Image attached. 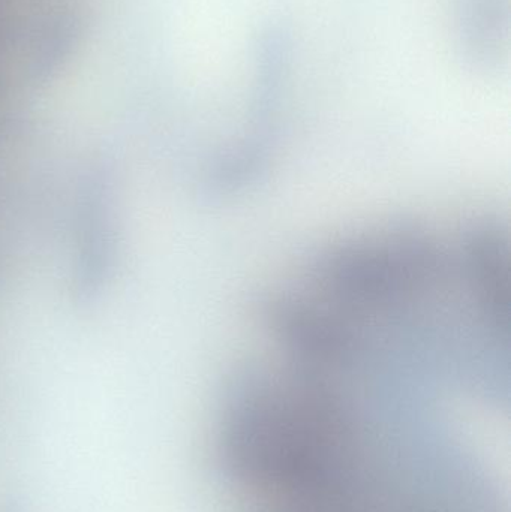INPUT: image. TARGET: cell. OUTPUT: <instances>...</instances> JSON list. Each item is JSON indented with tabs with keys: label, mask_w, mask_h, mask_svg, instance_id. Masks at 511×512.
I'll use <instances>...</instances> for the list:
<instances>
[{
	"label": "cell",
	"mask_w": 511,
	"mask_h": 512,
	"mask_svg": "<svg viewBox=\"0 0 511 512\" xmlns=\"http://www.w3.org/2000/svg\"><path fill=\"white\" fill-rule=\"evenodd\" d=\"M318 349H320V348H318ZM321 351H323V349H321ZM327 355H329V354H327ZM329 357H330V355H329ZM330 358H332V357H330ZM332 360H333V358H332ZM333 363H335V361H333ZM336 367H338V366H336ZM338 370H339V367H338ZM339 376H341V372H339ZM341 388H342V378H341Z\"/></svg>",
	"instance_id": "cell-2"
},
{
	"label": "cell",
	"mask_w": 511,
	"mask_h": 512,
	"mask_svg": "<svg viewBox=\"0 0 511 512\" xmlns=\"http://www.w3.org/2000/svg\"><path fill=\"white\" fill-rule=\"evenodd\" d=\"M119 182L107 159L90 162L80 174L75 198V237L69 300L87 310L101 303L119 270Z\"/></svg>",
	"instance_id": "cell-1"
}]
</instances>
